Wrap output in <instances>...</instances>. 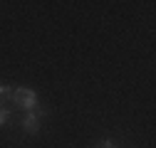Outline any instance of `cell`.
<instances>
[{
  "label": "cell",
  "instance_id": "2",
  "mask_svg": "<svg viewBox=\"0 0 156 148\" xmlns=\"http://www.w3.org/2000/svg\"><path fill=\"white\" fill-rule=\"evenodd\" d=\"M10 99H12V104H17V106H23V109H27V111L37 109V94H35L32 89H25V86H17V89H12V94H10Z\"/></svg>",
  "mask_w": 156,
  "mask_h": 148
},
{
  "label": "cell",
  "instance_id": "1",
  "mask_svg": "<svg viewBox=\"0 0 156 148\" xmlns=\"http://www.w3.org/2000/svg\"><path fill=\"white\" fill-rule=\"evenodd\" d=\"M47 116V109H32V111H27V114L23 116V131L25 133H30V136H35V133H40V128H42V119Z\"/></svg>",
  "mask_w": 156,
  "mask_h": 148
},
{
  "label": "cell",
  "instance_id": "4",
  "mask_svg": "<svg viewBox=\"0 0 156 148\" xmlns=\"http://www.w3.org/2000/svg\"><path fill=\"white\" fill-rule=\"evenodd\" d=\"M10 94H12V89H10L8 84H0V104H3V99L10 96Z\"/></svg>",
  "mask_w": 156,
  "mask_h": 148
},
{
  "label": "cell",
  "instance_id": "5",
  "mask_svg": "<svg viewBox=\"0 0 156 148\" xmlns=\"http://www.w3.org/2000/svg\"><path fill=\"white\" fill-rule=\"evenodd\" d=\"M99 148H116V146H114V141H109V138H107V141H102V146H99Z\"/></svg>",
  "mask_w": 156,
  "mask_h": 148
},
{
  "label": "cell",
  "instance_id": "3",
  "mask_svg": "<svg viewBox=\"0 0 156 148\" xmlns=\"http://www.w3.org/2000/svg\"><path fill=\"white\" fill-rule=\"evenodd\" d=\"M10 121V109L8 106H0V126H5Z\"/></svg>",
  "mask_w": 156,
  "mask_h": 148
}]
</instances>
